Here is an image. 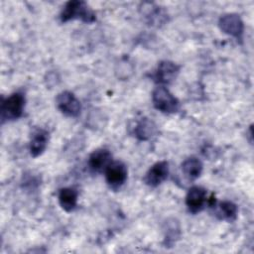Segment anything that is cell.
<instances>
[{"label":"cell","mask_w":254,"mask_h":254,"mask_svg":"<svg viewBox=\"0 0 254 254\" xmlns=\"http://www.w3.org/2000/svg\"><path fill=\"white\" fill-rule=\"evenodd\" d=\"M60 17L63 23L78 19L84 23L90 24L96 20L94 12L84 1L80 0H71L66 2L61 12Z\"/></svg>","instance_id":"obj_1"},{"label":"cell","mask_w":254,"mask_h":254,"mask_svg":"<svg viewBox=\"0 0 254 254\" xmlns=\"http://www.w3.org/2000/svg\"><path fill=\"white\" fill-rule=\"evenodd\" d=\"M25 95L22 92H14L1 101V121H12L20 118L25 108Z\"/></svg>","instance_id":"obj_2"},{"label":"cell","mask_w":254,"mask_h":254,"mask_svg":"<svg viewBox=\"0 0 254 254\" xmlns=\"http://www.w3.org/2000/svg\"><path fill=\"white\" fill-rule=\"evenodd\" d=\"M152 101L157 110L166 114L176 113L180 109V101L164 85H159L153 90Z\"/></svg>","instance_id":"obj_3"},{"label":"cell","mask_w":254,"mask_h":254,"mask_svg":"<svg viewBox=\"0 0 254 254\" xmlns=\"http://www.w3.org/2000/svg\"><path fill=\"white\" fill-rule=\"evenodd\" d=\"M105 174V181L108 187L113 190H119L127 180V167L121 161H112L106 170L104 171Z\"/></svg>","instance_id":"obj_4"},{"label":"cell","mask_w":254,"mask_h":254,"mask_svg":"<svg viewBox=\"0 0 254 254\" xmlns=\"http://www.w3.org/2000/svg\"><path fill=\"white\" fill-rule=\"evenodd\" d=\"M219 29L237 40H242L243 32H244V24L242 19L238 14L235 13H228L224 14L219 18L218 21Z\"/></svg>","instance_id":"obj_5"},{"label":"cell","mask_w":254,"mask_h":254,"mask_svg":"<svg viewBox=\"0 0 254 254\" xmlns=\"http://www.w3.org/2000/svg\"><path fill=\"white\" fill-rule=\"evenodd\" d=\"M59 110L68 117H76L81 111V104L76 96L70 91H62L56 98Z\"/></svg>","instance_id":"obj_6"},{"label":"cell","mask_w":254,"mask_h":254,"mask_svg":"<svg viewBox=\"0 0 254 254\" xmlns=\"http://www.w3.org/2000/svg\"><path fill=\"white\" fill-rule=\"evenodd\" d=\"M207 191L199 186L191 187L186 195V205L190 212L195 214L207 205Z\"/></svg>","instance_id":"obj_7"},{"label":"cell","mask_w":254,"mask_h":254,"mask_svg":"<svg viewBox=\"0 0 254 254\" xmlns=\"http://www.w3.org/2000/svg\"><path fill=\"white\" fill-rule=\"evenodd\" d=\"M169 176V163L167 161H160L154 164L146 173L143 181L151 187L156 188L167 180Z\"/></svg>","instance_id":"obj_8"},{"label":"cell","mask_w":254,"mask_h":254,"mask_svg":"<svg viewBox=\"0 0 254 254\" xmlns=\"http://www.w3.org/2000/svg\"><path fill=\"white\" fill-rule=\"evenodd\" d=\"M180 72V65L171 61H162L159 63L156 72H155V81L163 84L172 83L178 76Z\"/></svg>","instance_id":"obj_9"},{"label":"cell","mask_w":254,"mask_h":254,"mask_svg":"<svg viewBox=\"0 0 254 254\" xmlns=\"http://www.w3.org/2000/svg\"><path fill=\"white\" fill-rule=\"evenodd\" d=\"M112 162V155L109 150L99 148L94 150L88 157V167L92 173H102Z\"/></svg>","instance_id":"obj_10"},{"label":"cell","mask_w":254,"mask_h":254,"mask_svg":"<svg viewBox=\"0 0 254 254\" xmlns=\"http://www.w3.org/2000/svg\"><path fill=\"white\" fill-rule=\"evenodd\" d=\"M142 15L146 18L147 22L150 25H159L163 24L167 20V14L165 10H163L160 6L151 3L144 2L140 6Z\"/></svg>","instance_id":"obj_11"},{"label":"cell","mask_w":254,"mask_h":254,"mask_svg":"<svg viewBox=\"0 0 254 254\" xmlns=\"http://www.w3.org/2000/svg\"><path fill=\"white\" fill-rule=\"evenodd\" d=\"M49 137V132L45 129H37L33 133L29 147L30 154L32 157H39L45 152L48 146Z\"/></svg>","instance_id":"obj_12"},{"label":"cell","mask_w":254,"mask_h":254,"mask_svg":"<svg viewBox=\"0 0 254 254\" xmlns=\"http://www.w3.org/2000/svg\"><path fill=\"white\" fill-rule=\"evenodd\" d=\"M215 209V216L218 219L226 220V221H233L237 217L238 207L237 205L229 200H223L216 203L211 207Z\"/></svg>","instance_id":"obj_13"},{"label":"cell","mask_w":254,"mask_h":254,"mask_svg":"<svg viewBox=\"0 0 254 254\" xmlns=\"http://www.w3.org/2000/svg\"><path fill=\"white\" fill-rule=\"evenodd\" d=\"M78 192L73 188H63L59 191V203L61 207L66 211L70 212L75 209L77 205Z\"/></svg>","instance_id":"obj_14"},{"label":"cell","mask_w":254,"mask_h":254,"mask_svg":"<svg viewBox=\"0 0 254 254\" xmlns=\"http://www.w3.org/2000/svg\"><path fill=\"white\" fill-rule=\"evenodd\" d=\"M157 132V126L154 121L149 118H142L134 127V135L141 141L151 139Z\"/></svg>","instance_id":"obj_15"},{"label":"cell","mask_w":254,"mask_h":254,"mask_svg":"<svg viewBox=\"0 0 254 254\" xmlns=\"http://www.w3.org/2000/svg\"><path fill=\"white\" fill-rule=\"evenodd\" d=\"M202 163L195 157L186 159L182 164V172L189 181H194L202 172Z\"/></svg>","instance_id":"obj_16"},{"label":"cell","mask_w":254,"mask_h":254,"mask_svg":"<svg viewBox=\"0 0 254 254\" xmlns=\"http://www.w3.org/2000/svg\"><path fill=\"white\" fill-rule=\"evenodd\" d=\"M180 233L181 231L178 221H176L175 219H172V221H168L166 223L165 229V244L168 247H171L179 239Z\"/></svg>","instance_id":"obj_17"}]
</instances>
